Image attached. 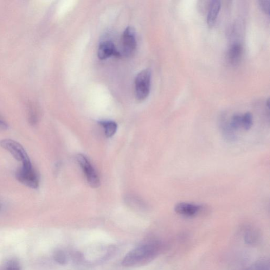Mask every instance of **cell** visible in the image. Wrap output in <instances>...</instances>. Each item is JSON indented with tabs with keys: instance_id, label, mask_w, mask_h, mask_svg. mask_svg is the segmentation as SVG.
<instances>
[{
	"instance_id": "6da1fadb",
	"label": "cell",
	"mask_w": 270,
	"mask_h": 270,
	"mask_svg": "<svg viewBox=\"0 0 270 270\" xmlns=\"http://www.w3.org/2000/svg\"><path fill=\"white\" fill-rule=\"evenodd\" d=\"M158 249L156 243H147L141 244L128 253L122 261L125 267H132L149 260L155 256Z\"/></svg>"
},
{
	"instance_id": "7a4b0ae2",
	"label": "cell",
	"mask_w": 270,
	"mask_h": 270,
	"mask_svg": "<svg viewBox=\"0 0 270 270\" xmlns=\"http://www.w3.org/2000/svg\"><path fill=\"white\" fill-rule=\"evenodd\" d=\"M16 176L19 182L27 187L36 189L39 185V176L34 169L31 161L22 163L16 174Z\"/></svg>"
},
{
	"instance_id": "3957f363",
	"label": "cell",
	"mask_w": 270,
	"mask_h": 270,
	"mask_svg": "<svg viewBox=\"0 0 270 270\" xmlns=\"http://www.w3.org/2000/svg\"><path fill=\"white\" fill-rule=\"evenodd\" d=\"M152 73L150 69H144L136 76L135 81V95L137 100L144 101L151 91Z\"/></svg>"
},
{
	"instance_id": "277c9868",
	"label": "cell",
	"mask_w": 270,
	"mask_h": 270,
	"mask_svg": "<svg viewBox=\"0 0 270 270\" xmlns=\"http://www.w3.org/2000/svg\"><path fill=\"white\" fill-rule=\"evenodd\" d=\"M0 145L9 152L18 161L24 163L30 161L28 154L23 146L17 141L10 139H5L0 141Z\"/></svg>"
},
{
	"instance_id": "5b68a950",
	"label": "cell",
	"mask_w": 270,
	"mask_h": 270,
	"mask_svg": "<svg viewBox=\"0 0 270 270\" xmlns=\"http://www.w3.org/2000/svg\"><path fill=\"white\" fill-rule=\"evenodd\" d=\"M77 159L85 173L89 184L93 188H98L100 184L99 178L87 158L82 154H79L77 156Z\"/></svg>"
},
{
	"instance_id": "8992f818",
	"label": "cell",
	"mask_w": 270,
	"mask_h": 270,
	"mask_svg": "<svg viewBox=\"0 0 270 270\" xmlns=\"http://www.w3.org/2000/svg\"><path fill=\"white\" fill-rule=\"evenodd\" d=\"M122 38L124 55L127 57L132 56L137 47L136 31L132 27H128L124 31Z\"/></svg>"
},
{
	"instance_id": "52a82bcc",
	"label": "cell",
	"mask_w": 270,
	"mask_h": 270,
	"mask_svg": "<svg viewBox=\"0 0 270 270\" xmlns=\"http://www.w3.org/2000/svg\"><path fill=\"white\" fill-rule=\"evenodd\" d=\"M203 209L201 205L186 202H180L174 207L176 213L186 217H193L197 215Z\"/></svg>"
},
{
	"instance_id": "ba28073f",
	"label": "cell",
	"mask_w": 270,
	"mask_h": 270,
	"mask_svg": "<svg viewBox=\"0 0 270 270\" xmlns=\"http://www.w3.org/2000/svg\"><path fill=\"white\" fill-rule=\"evenodd\" d=\"M97 55L99 59L105 60L112 57H120L121 54L116 48L114 43L111 41H104L100 43Z\"/></svg>"
},
{
	"instance_id": "9c48e42d",
	"label": "cell",
	"mask_w": 270,
	"mask_h": 270,
	"mask_svg": "<svg viewBox=\"0 0 270 270\" xmlns=\"http://www.w3.org/2000/svg\"><path fill=\"white\" fill-rule=\"evenodd\" d=\"M243 54V47L239 42L234 43L228 51V57L229 62L233 66L239 64Z\"/></svg>"
},
{
	"instance_id": "30bf717a",
	"label": "cell",
	"mask_w": 270,
	"mask_h": 270,
	"mask_svg": "<svg viewBox=\"0 0 270 270\" xmlns=\"http://www.w3.org/2000/svg\"><path fill=\"white\" fill-rule=\"evenodd\" d=\"M221 7V2L218 0L211 2L207 16V23L210 27L214 26Z\"/></svg>"
},
{
	"instance_id": "8fae6325",
	"label": "cell",
	"mask_w": 270,
	"mask_h": 270,
	"mask_svg": "<svg viewBox=\"0 0 270 270\" xmlns=\"http://www.w3.org/2000/svg\"><path fill=\"white\" fill-rule=\"evenodd\" d=\"M105 130L106 136L111 137L114 136L117 130V125L115 122L111 120H103L99 122Z\"/></svg>"
},
{
	"instance_id": "7c38bea8",
	"label": "cell",
	"mask_w": 270,
	"mask_h": 270,
	"mask_svg": "<svg viewBox=\"0 0 270 270\" xmlns=\"http://www.w3.org/2000/svg\"><path fill=\"white\" fill-rule=\"evenodd\" d=\"M242 130L249 131L253 125V117L251 113L249 112L242 115Z\"/></svg>"
},
{
	"instance_id": "4fadbf2b",
	"label": "cell",
	"mask_w": 270,
	"mask_h": 270,
	"mask_svg": "<svg viewBox=\"0 0 270 270\" xmlns=\"http://www.w3.org/2000/svg\"><path fill=\"white\" fill-rule=\"evenodd\" d=\"M245 270H270L269 262L263 260L258 261Z\"/></svg>"
},
{
	"instance_id": "5bb4252c",
	"label": "cell",
	"mask_w": 270,
	"mask_h": 270,
	"mask_svg": "<svg viewBox=\"0 0 270 270\" xmlns=\"http://www.w3.org/2000/svg\"><path fill=\"white\" fill-rule=\"evenodd\" d=\"M54 259L59 264L65 265L67 262V257L62 251L58 250L54 254Z\"/></svg>"
},
{
	"instance_id": "9a60e30c",
	"label": "cell",
	"mask_w": 270,
	"mask_h": 270,
	"mask_svg": "<svg viewBox=\"0 0 270 270\" xmlns=\"http://www.w3.org/2000/svg\"><path fill=\"white\" fill-rule=\"evenodd\" d=\"M256 231L254 229H249L246 233L245 236V240L248 244L253 243L256 241V238L258 237V234L256 233Z\"/></svg>"
},
{
	"instance_id": "2e32d148",
	"label": "cell",
	"mask_w": 270,
	"mask_h": 270,
	"mask_svg": "<svg viewBox=\"0 0 270 270\" xmlns=\"http://www.w3.org/2000/svg\"><path fill=\"white\" fill-rule=\"evenodd\" d=\"M259 5L261 9L263 12H265L266 14H270V3L269 0H260L259 1Z\"/></svg>"
},
{
	"instance_id": "e0dca14e",
	"label": "cell",
	"mask_w": 270,
	"mask_h": 270,
	"mask_svg": "<svg viewBox=\"0 0 270 270\" xmlns=\"http://www.w3.org/2000/svg\"><path fill=\"white\" fill-rule=\"evenodd\" d=\"M7 270H21V269L18 263L13 261L9 263Z\"/></svg>"
},
{
	"instance_id": "ac0fdd59",
	"label": "cell",
	"mask_w": 270,
	"mask_h": 270,
	"mask_svg": "<svg viewBox=\"0 0 270 270\" xmlns=\"http://www.w3.org/2000/svg\"><path fill=\"white\" fill-rule=\"evenodd\" d=\"M8 127L7 123H6V121L0 116V130H6Z\"/></svg>"
}]
</instances>
